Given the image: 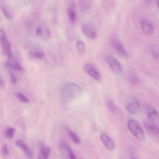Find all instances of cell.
Returning a JSON list of instances; mask_svg holds the SVG:
<instances>
[{"instance_id": "6da1fadb", "label": "cell", "mask_w": 159, "mask_h": 159, "mask_svg": "<svg viewBox=\"0 0 159 159\" xmlns=\"http://www.w3.org/2000/svg\"><path fill=\"white\" fill-rule=\"evenodd\" d=\"M82 93V89L78 84L70 82L65 84L61 90L62 98L66 102L78 98Z\"/></svg>"}, {"instance_id": "7a4b0ae2", "label": "cell", "mask_w": 159, "mask_h": 159, "mask_svg": "<svg viewBox=\"0 0 159 159\" xmlns=\"http://www.w3.org/2000/svg\"><path fill=\"white\" fill-rule=\"evenodd\" d=\"M128 128L135 138L139 141L145 139V134L139 122L135 120H130L128 122Z\"/></svg>"}, {"instance_id": "3957f363", "label": "cell", "mask_w": 159, "mask_h": 159, "mask_svg": "<svg viewBox=\"0 0 159 159\" xmlns=\"http://www.w3.org/2000/svg\"><path fill=\"white\" fill-rule=\"evenodd\" d=\"M111 45L118 55L123 57H128V54L123 43L117 37H113L111 40Z\"/></svg>"}, {"instance_id": "277c9868", "label": "cell", "mask_w": 159, "mask_h": 159, "mask_svg": "<svg viewBox=\"0 0 159 159\" xmlns=\"http://www.w3.org/2000/svg\"><path fill=\"white\" fill-rule=\"evenodd\" d=\"M0 40L1 46L3 52L9 58H13V55L11 51V45L10 43L7 39L5 33L3 30H0Z\"/></svg>"}, {"instance_id": "5b68a950", "label": "cell", "mask_w": 159, "mask_h": 159, "mask_svg": "<svg viewBox=\"0 0 159 159\" xmlns=\"http://www.w3.org/2000/svg\"><path fill=\"white\" fill-rule=\"evenodd\" d=\"M84 70L86 73L95 80H99L101 78V74L97 66L92 63L89 62L84 65Z\"/></svg>"}, {"instance_id": "8992f818", "label": "cell", "mask_w": 159, "mask_h": 159, "mask_svg": "<svg viewBox=\"0 0 159 159\" xmlns=\"http://www.w3.org/2000/svg\"><path fill=\"white\" fill-rule=\"evenodd\" d=\"M106 61L111 70L116 74L121 73L123 70V68L121 63L116 58L112 56H107L106 57Z\"/></svg>"}, {"instance_id": "52a82bcc", "label": "cell", "mask_w": 159, "mask_h": 159, "mask_svg": "<svg viewBox=\"0 0 159 159\" xmlns=\"http://www.w3.org/2000/svg\"><path fill=\"white\" fill-rule=\"evenodd\" d=\"M83 33L91 39H95L98 36V32L96 27L92 23L85 22L82 26Z\"/></svg>"}, {"instance_id": "ba28073f", "label": "cell", "mask_w": 159, "mask_h": 159, "mask_svg": "<svg viewBox=\"0 0 159 159\" xmlns=\"http://www.w3.org/2000/svg\"><path fill=\"white\" fill-rule=\"evenodd\" d=\"M36 33L39 38L44 41L48 40L51 35L49 29L44 24H41L37 27Z\"/></svg>"}, {"instance_id": "9c48e42d", "label": "cell", "mask_w": 159, "mask_h": 159, "mask_svg": "<svg viewBox=\"0 0 159 159\" xmlns=\"http://www.w3.org/2000/svg\"><path fill=\"white\" fill-rule=\"evenodd\" d=\"M101 140L104 146L108 150L113 151L115 149V144L113 140L105 133L101 134Z\"/></svg>"}, {"instance_id": "30bf717a", "label": "cell", "mask_w": 159, "mask_h": 159, "mask_svg": "<svg viewBox=\"0 0 159 159\" xmlns=\"http://www.w3.org/2000/svg\"><path fill=\"white\" fill-rule=\"evenodd\" d=\"M145 127L147 133L152 136L159 135V129L151 120H147L145 122Z\"/></svg>"}, {"instance_id": "8fae6325", "label": "cell", "mask_w": 159, "mask_h": 159, "mask_svg": "<svg viewBox=\"0 0 159 159\" xmlns=\"http://www.w3.org/2000/svg\"><path fill=\"white\" fill-rule=\"evenodd\" d=\"M141 29L144 34L148 35L154 32V27L150 22L146 19H143L140 22Z\"/></svg>"}, {"instance_id": "7c38bea8", "label": "cell", "mask_w": 159, "mask_h": 159, "mask_svg": "<svg viewBox=\"0 0 159 159\" xmlns=\"http://www.w3.org/2000/svg\"><path fill=\"white\" fill-rule=\"evenodd\" d=\"M145 110L148 119L151 121L156 120L158 117L157 111L152 106L147 104L144 105Z\"/></svg>"}, {"instance_id": "4fadbf2b", "label": "cell", "mask_w": 159, "mask_h": 159, "mask_svg": "<svg viewBox=\"0 0 159 159\" xmlns=\"http://www.w3.org/2000/svg\"><path fill=\"white\" fill-rule=\"evenodd\" d=\"M16 145L23 151L24 155L28 159H32L33 153L30 149H29L26 144L22 140H18L16 143Z\"/></svg>"}, {"instance_id": "5bb4252c", "label": "cell", "mask_w": 159, "mask_h": 159, "mask_svg": "<svg viewBox=\"0 0 159 159\" xmlns=\"http://www.w3.org/2000/svg\"><path fill=\"white\" fill-rule=\"evenodd\" d=\"M126 108L129 113L131 114H135L139 112L140 109V104L137 100L132 101L127 104Z\"/></svg>"}, {"instance_id": "9a60e30c", "label": "cell", "mask_w": 159, "mask_h": 159, "mask_svg": "<svg viewBox=\"0 0 159 159\" xmlns=\"http://www.w3.org/2000/svg\"><path fill=\"white\" fill-rule=\"evenodd\" d=\"M51 150L50 148L46 146L44 143L40 145V152L37 159H48Z\"/></svg>"}, {"instance_id": "2e32d148", "label": "cell", "mask_w": 159, "mask_h": 159, "mask_svg": "<svg viewBox=\"0 0 159 159\" xmlns=\"http://www.w3.org/2000/svg\"><path fill=\"white\" fill-rule=\"evenodd\" d=\"M2 10L5 16L8 19L14 18V13L10 7L7 5L3 4L2 6Z\"/></svg>"}, {"instance_id": "e0dca14e", "label": "cell", "mask_w": 159, "mask_h": 159, "mask_svg": "<svg viewBox=\"0 0 159 159\" xmlns=\"http://www.w3.org/2000/svg\"><path fill=\"white\" fill-rule=\"evenodd\" d=\"M105 106H106L107 109L111 113H116L118 111V108L116 105L113 101H111V100L106 101L105 102Z\"/></svg>"}, {"instance_id": "ac0fdd59", "label": "cell", "mask_w": 159, "mask_h": 159, "mask_svg": "<svg viewBox=\"0 0 159 159\" xmlns=\"http://www.w3.org/2000/svg\"><path fill=\"white\" fill-rule=\"evenodd\" d=\"M29 55L31 57L35 59H41L44 57L45 56L44 53L41 51L37 50H31L29 52Z\"/></svg>"}, {"instance_id": "d6986e66", "label": "cell", "mask_w": 159, "mask_h": 159, "mask_svg": "<svg viewBox=\"0 0 159 159\" xmlns=\"http://www.w3.org/2000/svg\"><path fill=\"white\" fill-rule=\"evenodd\" d=\"M67 131L70 137L72 138L73 142L76 144H79L80 143V140L78 135L70 129H67Z\"/></svg>"}, {"instance_id": "ffe728a7", "label": "cell", "mask_w": 159, "mask_h": 159, "mask_svg": "<svg viewBox=\"0 0 159 159\" xmlns=\"http://www.w3.org/2000/svg\"><path fill=\"white\" fill-rule=\"evenodd\" d=\"M61 146L63 147L64 148V149L66 150V151L68 152V154H69V157H70V159H77L76 157L75 154H74L73 152L72 149H71L69 145L67 144L64 143H63L61 144Z\"/></svg>"}, {"instance_id": "44dd1931", "label": "cell", "mask_w": 159, "mask_h": 159, "mask_svg": "<svg viewBox=\"0 0 159 159\" xmlns=\"http://www.w3.org/2000/svg\"><path fill=\"white\" fill-rule=\"evenodd\" d=\"M68 15L70 21L74 22L76 19V13L74 9L72 7H69L68 9Z\"/></svg>"}, {"instance_id": "7402d4cb", "label": "cell", "mask_w": 159, "mask_h": 159, "mask_svg": "<svg viewBox=\"0 0 159 159\" xmlns=\"http://www.w3.org/2000/svg\"><path fill=\"white\" fill-rule=\"evenodd\" d=\"M6 66L8 68H11L17 71H21L22 70L20 64L17 62H13V63L7 62L6 63Z\"/></svg>"}, {"instance_id": "603a6c76", "label": "cell", "mask_w": 159, "mask_h": 159, "mask_svg": "<svg viewBox=\"0 0 159 159\" xmlns=\"http://www.w3.org/2000/svg\"><path fill=\"white\" fill-rule=\"evenodd\" d=\"M152 57L155 60H159V48L157 46H154L151 49Z\"/></svg>"}, {"instance_id": "cb8c5ba5", "label": "cell", "mask_w": 159, "mask_h": 159, "mask_svg": "<svg viewBox=\"0 0 159 159\" xmlns=\"http://www.w3.org/2000/svg\"><path fill=\"white\" fill-rule=\"evenodd\" d=\"M76 48L80 54H84L86 51V46L84 42L81 41H78L76 44Z\"/></svg>"}, {"instance_id": "d4e9b609", "label": "cell", "mask_w": 159, "mask_h": 159, "mask_svg": "<svg viewBox=\"0 0 159 159\" xmlns=\"http://www.w3.org/2000/svg\"><path fill=\"white\" fill-rule=\"evenodd\" d=\"M15 129L12 127H9L7 129L5 133L6 137L8 139H12L14 137L15 134Z\"/></svg>"}, {"instance_id": "484cf974", "label": "cell", "mask_w": 159, "mask_h": 159, "mask_svg": "<svg viewBox=\"0 0 159 159\" xmlns=\"http://www.w3.org/2000/svg\"><path fill=\"white\" fill-rule=\"evenodd\" d=\"M129 80L132 84L136 85L139 81V78L135 73H132L129 76Z\"/></svg>"}, {"instance_id": "4316f807", "label": "cell", "mask_w": 159, "mask_h": 159, "mask_svg": "<svg viewBox=\"0 0 159 159\" xmlns=\"http://www.w3.org/2000/svg\"><path fill=\"white\" fill-rule=\"evenodd\" d=\"M16 97H17L18 99L23 103H28L29 102V99L26 97V96L21 93H17L16 94Z\"/></svg>"}, {"instance_id": "83f0119b", "label": "cell", "mask_w": 159, "mask_h": 159, "mask_svg": "<svg viewBox=\"0 0 159 159\" xmlns=\"http://www.w3.org/2000/svg\"><path fill=\"white\" fill-rule=\"evenodd\" d=\"M2 152L4 156H7L9 153L8 147L6 144H3L2 147Z\"/></svg>"}, {"instance_id": "f1b7e54d", "label": "cell", "mask_w": 159, "mask_h": 159, "mask_svg": "<svg viewBox=\"0 0 159 159\" xmlns=\"http://www.w3.org/2000/svg\"><path fill=\"white\" fill-rule=\"evenodd\" d=\"M9 75H10V78H11V80H12V83L14 84H16V79L15 74L12 72H10Z\"/></svg>"}, {"instance_id": "f546056e", "label": "cell", "mask_w": 159, "mask_h": 159, "mask_svg": "<svg viewBox=\"0 0 159 159\" xmlns=\"http://www.w3.org/2000/svg\"><path fill=\"white\" fill-rule=\"evenodd\" d=\"M0 84H1V86L2 88L4 86V80H3V78L2 77V75H1V78H0Z\"/></svg>"}, {"instance_id": "4dcf8cb0", "label": "cell", "mask_w": 159, "mask_h": 159, "mask_svg": "<svg viewBox=\"0 0 159 159\" xmlns=\"http://www.w3.org/2000/svg\"><path fill=\"white\" fill-rule=\"evenodd\" d=\"M157 2L158 7L159 8V0H157Z\"/></svg>"}, {"instance_id": "1f68e13d", "label": "cell", "mask_w": 159, "mask_h": 159, "mask_svg": "<svg viewBox=\"0 0 159 159\" xmlns=\"http://www.w3.org/2000/svg\"></svg>"}]
</instances>
